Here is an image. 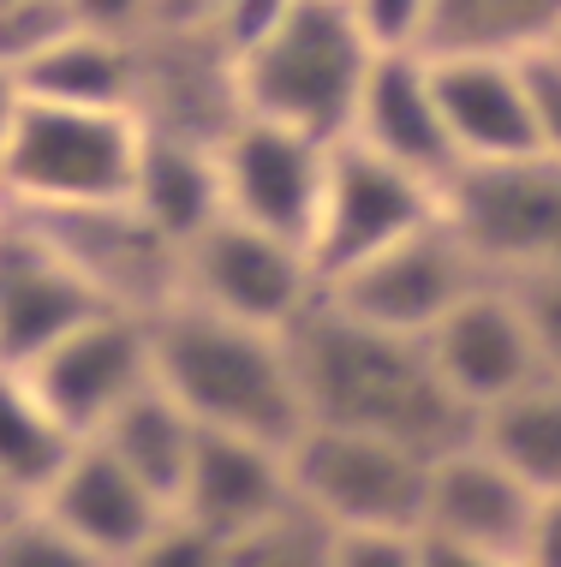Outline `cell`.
Segmentation results:
<instances>
[{
    "label": "cell",
    "mask_w": 561,
    "mask_h": 567,
    "mask_svg": "<svg viewBox=\"0 0 561 567\" xmlns=\"http://www.w3.org/2000/svg\"><path fill=\"white\" fill-rule=\"evenodd\" d=\"M287 347H293V371L311 424L394 436L430 460L478 436V419L448 394V382L436 377L430 347L418 334L371 329L359 317L335 311L329 299H316L305 323L287 329Z\"/></svg>",
    "instance_id": "1"
},
{
    "label": "cell",
    "mask_w": 561,
    "mask_h": 567,
    "mask_svg": "<svg viewBox=\"0 0 561 567\" xmlns=\"http://www.w3.org/2000/svg\"><path fill=\"white\" fill-rule=\"evenodd\" d=\"M149 371L197 431L293 449L311 424L287 334L227 323L204 305L174 299L162 317H149Z\"/></svg>",
    "instance_id": "2"
},
{
    "label": "cell",
    "mask_w": 561,
    "mask_h": 567,
    "mask_svg": "<svg viewBox=\"0 0 561 567\" xmlns=\"http://www.w3.org/2000/svg\"><path fill=\"white\" fill-rule=\"evenodd\" d=\"M371 60L376 49L346 12V0H299L276 37L239 54V102L251 120H276V126L341 144L353 132Z\"/></svg>",
    "instance_id": "3"
},
{
    "label": "cell",
    "mask_w": 561,
    "mask_h": 567,
    "mask_svg": "<svg viewBox=\"0 0 561 567\" xmlns=\"http://www.w3.org/2000/svg\"><path fill=\"white\" fill-rule=\"evenodd\" d=\"M144 126L120 109H66L19 96L0 137V197L12 209H90L126 204Z\"/></svg>",
    "instance_id": "4"
},
{
    "label": "cell",
    "mask_w": 561,
    "mask_h": 567,
    "mask_svg": "<svg viewBox=\"0 0 561 567\" xmlns=\"http://www.w3.org/2000/svg\"><path fill=\"white\" fill-rule=\"evenodd\" d=\"M293 502L329 532L365 526H424V489H430V454L394 436L341 431V424H305L287 449Z\"/></svg>",
    "instance_id": "5"
},
{
    "label": "cell",
    "mask_w": 561,
    "mask_h": 567,
    "mask_svg": "<svg viewBox=\"0 0 561 567\" xmlns=\"http://www.w3.org/2000/svg\"><path fill=\"white\" fill-rule=\"evenodd\" d=\"M443 216L490 281L561 269V162L513 156L460 167L443 192Z\"/></svg>",
    "instance_id": "6"
},
{
    "label": "cell",
    "mask_w": 561,
    "mask_h": 567,
    "mask_svg": "<svg viewBox=\"0 0 561 567\" xmlns=\"http://www.w3.org/2000/svg\"><path fill=\"white\" fill-rule=\"evenodd\" d=\"M179 299L204 305L227 323L287 334L323 299V275H316L305 245L221 216L209 234H197L179 251Z\"/></svg>",
    "instance_id": "7"
},
{
    "label": "cell",
    "mask_w": 561,
    "mask_h": 567,
    "mask_svg": "<svg viewBox=\"0 0 561 567\" xmlns=\"http://www.w3.org/2000/svg\"><path fill=\"white\" fill-rule=\"evenodd\" d=\"M484 281H490V275L478 269V257L466 251V239L448 227V216H436L430 227L406 234L401 245H388V251L365 257L359 269L335 275V281L323 287V299L335 305V311L359 317V323H371V329L418 334L424 341V334L443 323L466 293H478Z\"/></svg>",
    "instance_id": "8"
},
{
    "label": "cell",
    "mask_w": 561,
    "mask_h": 567,
    "mask_svg": "<svg viewBox=\"0 0 561 567\" xmlns=\"http://www.w3.org/2000/svg\"><path fill=\"white\" fill-rule=\"evenodd\" d=\"M436 216H443V192L436 186H424L418 174H406V167L383 162L376 150L341 137L335 156H329L323 209H316V227H311V264L329 287L335 275L401 245Z\"/></svg>",
    "instance_id": "9"
},
{
    "label": "cell",
    "mask_w": 561,
    "mask_h": 567,
    "mask_svg": "<svg viewBox=\"0 0 561 567\" xmlns=\"http://www.w3.org/2000/svg\"><path fill=\"white\" fill-rule=\"evenodd\" d=\"M12 216H24V209H12ZM24 221L96 287L108 311L162 317L179 299V251L132 204L30 209Z\"/></svg>",
    "instance_id": "10"
},
{
    "label": "cell",
    "mask_w": 561,
    "mask_h": 567,
    "mask_svg": "<svg viewBox=\"0 0 561 567\" xmlns=\"http://www.w3.org/2000/svg\"><path fill=\"white\" fill-rule=\"evenodd\" d=\"M329 156H335V144H323V137L246 114L221 144L227 216L311 251V227L329 186Z\"/></svg>",
    "instance_id": "11"
},
{
    "label": "cell",
    "mask_w": 561,
    "mask_h": 567,
    "mask_svg": "<svg viewBox=\"0 0 561 567\" xmlns=\"http://www.w3.org/2000/svg\"><path fill=\"white\" fill-rule=\"evenodd\" d=\"M24 377L49 401L54 419L79 442H90L132 394H144L156 382V371H149V317L96 311L66 341H54Z\"/></svg>",
    "instance_id": "12"
},
{
    "label": "cell",
    "mask_w": 561,
    "mask_h": 567,
    "mask_svg": "<svg viewBox=\"0 0 561 567\" xmlns=\"http://www.w3.org/2000/svg\"><path fill=\"white\" fill-rule=\"evenodd\" d=\"M424 347H430L436 377L448 382V394L472 419L513 401L538 377H550L543 371V352H538V334L526 323L508 281H484L478 293H466L443 323L424 334Z\"/></svg>",
    "instance_id": "13"
},
{
    "label": "cell",
    "mask_w": 561,
    "mask_h": 567,
    "mask_svg": "<svg viewBox=\"0 0 561 567\" xmlns=\"http://www.w3.org/2000/svg\"><path fill=\"white\" fill-rule=\"evenodd\" d=\"M132 114L156 137H186V144L221 150L227 132L246 120L239 60L216 37H162V30H144Z\"/></svg>",
    "instance_id": "14"
},
{
    "label": "cell",
    "mask_w": 561,
    "mask_h": 567,
    "mask_svg": "<svg viewBox=\"0 0 561 567\" xmlns=\"http://www.w3.org/2000/svg\"><path fill=\"white\" fill-rule=\"evenodd\" d=\"M96 311H108L96 287L24 216H12L0 234V364L30 371L54 341H66Z\"/></svg>",
    "instance_id": "15"
},
{
    "label": "cell",
    "mask_w": 561,
    "mask_h": 567,
    "mask_svg": "<svg viewBox=\"0 0 561 567\" xmlns=\"http://www.w3.org/2000/svg\"><path fill=\"white\" fill-rule=\"evenodd\" d=\"M538 514V489L508 472L484 442H460V449L430 460V489H424V538H443L460 549H484V556L520 561L526 532Z\"/></svg>",
    "instance_id": "16"
},
{
    "label": "cell",
    "mask_w": 561,
    "mask_h": 567,
    "mask_svg": "<svg viewBox=\"0 0 561 567\" xmlns=\"http://www.w3.org/2000/svg\"><path fill=\"white\" fill-rule=\"evenodd\" d=\"M346 137L376 150L383 162L406 167V174H418L436 192H448L454 174H460V150H454L448 120L436 109L430 54H376Z\"/></svg>",
    "instance_id": "17"
},
{
    "label": "cell",
    "mask_w": 561,
    "mask_h": 567,
    "mask_svg": "<svg viewBox=\"0 0 561 567\" xmlns=\"http://www.w3.org/2000/svg\"><path fill=\"white\" fill-rule=\"evenodd\" d=\"M436 109L448 120V137L460 150V167L538 156L532 96H526L520 54H430Z\"/></svg>",
    "instance_id": "18"
},
{
    "label": "cell",
    "mask_w": 561,
    "mask_h": 567,
    "mask_svg": "<svg viewBox=\"0 0 561 567\" xmlns=\"http://www.w3.org/2000/svg\"><path fill=\"white\" fill-rule=\"evenodd\" d=\"M293 472H287V449L257 436H227V431H197V454L186 472L174 514L191 526L216 532V538H246V532L269 526V519L293 514Z\"/></svg>",
    "instance_id": "19"
},
{
    "label": "cell",
    "mask_w": 561,
    "mask_h": 567,
    "mask_svg": "<svg viewBox=\"0 0 561 567\" xmlns=\"http://www.w3.org/2000/svg\"><path fill=\"white\" fill-rule=\"evenodd\" d=\"M42 508H49L79 544L96 549L108 567H120L162 519L174 514L168 502H156L108 449H96V442H79V449H72V460L60 466V478L42 489Z\"/></svg>",
    "instance_id": "20"
},
{
    "label": "cell",
    "mask_w": 561,
    "mask_h": 567,
    "mask_svg": "<svg viewBox=\"0 0 561 567\" xmlns=\"http://www.w3.org/2000/svg\"><path fill=\"white\" fill-rule=\"evenodd\" d=\"M126 204L156 227L174 251H186L197 234H209L227 216V192H221V150L186 144V137H156L144 132L138 150V174H132Z\"/></svg>",
    "instance_id": "21"
},
{
    "label": "cell",
    "mask_w": 561,
    "mask_h": 567,
    "mask_svg": "<svg viewBox=\"0 0 561 567\" xmlns=\"http://www.w3.org/2000/svg\"><path fill=\"white\" fill-rule=\"evenodd\" d=\"M90 442H96V449H108L120 466H126L132 478L149 489V496L174 508L179 489H186L191 454H197V424L186 419V406H179L162 382H149V389L132 394V401L120 406Z\"/></svg>",
    "instance_id": "22"
},
{
    "label": "cell",
    "mask_w": 561,
    "mask_h": 567,
    "mask_svg": "<svg viewBox=\"0 0 561 567\" xmlns=\"http://www.w3.org/2000/svg\"><path fill=\"white\" fill-rule=\"evenodd\" d=\"M132 90H138V37L126 42V37H96V30H72L19 72V96L66 102V109L132 114Z\"/></svg>",
    "instance_id": "23"
},
{
    "label": "cell",
    "mask_w": 561,
    "mask_h": 567,
    "mask_svg": "<svg viewBox=\"0 0 561 567\" xmlns=\"http://www.w3.org/2000/svg\"><path fill=\"white\" fill-rule=\"evenodd\" d=\"M79 436L49 412L24 371L0 364V489L12 502H42V489L60 478Z\"/></svg>",
    "instance_id": "24"
},
{
    "label": "cell",
    "mask_w": 561,
    "mask_h": 567,
    "mask_svg": "<svg viewBox=\"0 0 561 567\" xmlns=\"http://www.w3.org/2000/svg\"><path fill=\"white\" fill-rule=\"evenodd\" d=\"M478 442L508 472H520L538 496L561 489V377H538L513 401L490 406L478 419Z\"/></svg>",
    "instance_id": "25"
},
{
    "label": "cell",
    "mask_w": 561,
    "mask_h": 567,
    "mask_svg": "<svg viewBox=\"0 0 561 567\" xmlns=\"http://www.w3.org/2000/svg\"><path fill=\"white\" fill-rule=\"evenodd\" d=\"M561 30V0H436L424 54H532Z\"/></svg>",
    "instance_id": "26"
},
{
    "label": "cell",
    "mask_w": 561,
    "mask_h": 567,
    "mask_svg": "<svg viewBox=\"0 0 561 567\" xmlns=\"http://www.w3.org/2000/svg\"><path fill=\"white\" fill-rule=\"evenodd\" d=\"M0 567H108V561L72 538L42 502H19L0 519Z\"/></svg>",
    "instance_id": "27"
},
{
    "label": "cell",
    "mask_w": 561,
    "mask_h": 567,
    "mask_svg": "<svg viewBox=\"0 0 561 567\" xmlns=\"http://www.w3.org/2000/svg\"><path fill=\"white\" fill-rule=\"evenodd\" d=\"M329 544H335V532L305 508H293L233 538V567H329Z\"/></svg>",
    "instance_id": "28"
},
{
    "label": "cell",
    "mask_w": 561,
    "mask_h": 567,
    "mask_svg": "<svg viewBox=\"0 0 561 567\" xmlns=\"http://www.w3.org/2000/svg\"><path fill=\"white\" fill-rule=\"evenodd\" d=\"M72 30H79V19L66 0H0V72L19 84L30 60H42Z\"/></svg>",
    "instance_id": "29"
},
{
    "label": "cell",
    "mask_w": 561,
    "mask_h": 567,
    "mask_svg": "<svg viewBox=\"0 0 561 567\" xmlns=\"http://www.w3.org/2000/svg\"><path fill=\"white\" fill-rule=\"evenodd\" d=\"M120 567H233V544L191 526L186 514H168Z\"/></svg>",
    "instance_id": "30"
},
{
    "label": "cell",
    "mask_w": 561,
    "mask_h": 567,
    "mask_svg": "<svg viewBox=\"0 0 561 567\" xmlns=\"http://www.w3.org/2000/svg\"><path fill=\"white\" fill-rule=\"evenodd\" d=\"M376 54H424L436 0H346Z\"/></svg>",
    "instance_id": "31"
},
{
    "label": "cell",
    "mask_w": 561,
    "mask_h": 567,
    "mask_svg": "<svg viewBox=\"0 0 561 567\" xmlns=\"http://www.w3.org/2000/svg\"><path fill=\"white\" fill-rule=\"evenodd\" d=\"M329 567H424V532H413V526L335 532Z\"/></svg>",
    "instance_id": "32"
},
{
    "label": "cell",
    "mask_w": 561,
    "mask_h": 567,
    "mask_svg": "<svg viewBox=\"0 0 561 567\" xmlns=\"http://www.w3.org/2000/svg\"><path fill=\"white\" fill-rule=\"evenodd\" d=\"M526 66V96H532V132H538V156L561 162V60L550 49L520 54Z\"/></svg>",
    "instance_id": "33"
},
{
    "label": "cell",
    "mask_w": 561,
    "mask_h": 567,
    "mask_svg": "<svg viewBox=\"0 0 561 567\" xmlns=\"http://www.w3.org/2000/svg\"><path fill=\"white\" fill-rule=\"evenodd\" d=\"M508 287H513L526 323H532V334H538L543 371L561 377V269H550V275H520V281H508Z\"/></svg>",
    "instance_id": "34"
},
{
    "label": "cell",
    "mask_w": 561,
    "mask_h": 567,
    "mask_svg": "<svg viewBox=\"0 0 561 567\" xmlns=\"http://www.w3.org/2000/svg\"><path fill=\"white\" fill-rule=\"evenodd\" d=\"M293 7H299V0H227V7H221V19H216V30H209V37H216L221 49L239 60V54H251L263 37H276V30H281V19H287Z\"/></svg>",
    "instance_id": "35"
},
{
    "label": "cell",
    "mask_w": 561,
    "mask_h": 567,
    "mask_svg": "<svg viewBox=\"0 0 561 567\" xmlns=\"http://www.w3.org/2000/svg\"><path fill=\"white\" fill-rule=\"evenodd\" d=\"M79 30H96V37H144L149 30V0H66Z\"/></svg>",
    "instance_id": "36"
},
{
    "label": "cell",
    "mask_w": 561,
    "mask_h": 567,
    "mask_svg": "<svg viewBox=\"0 0 561 567\" xmlns=\"http://www.w3.org/2000/svg\"><path fill=\"white\" fill-rule=\"evenodd\" d=\"M227 0H149V30L162 37H209Z\"/></svg>",
    "instance_id": "37"
},
{
    "label": "cell",
    "mask_w": 561,
    "mask_h": 567,
    "mask_svg": "<svg viewBox=\"0 0 561 567\" xmlns=\"http://www.w3.org/2000/svg\"><path fill=\"white\" fill-rule=\"evenodd\" d=\"M520 567H561V489L538 496V514H532V532H526Z\"/></svg>",
    "instance_id": "38"
},
{
    "label": "cell",
    "mask_w": 561,
    "mask_h": 567,
    "mask_svg": "<svg viewBox=\"0 0 561 567\" xmlns=\"http://www.w3.org/2000/svg\"><path fill=\"white\" fill-rule=\"evenodd\" d=\"M424 567H520L508 556H484V549H460L443 538H424Z\"/></svg>",
    "instance_id": "39"
},
{
    "label": "cell",
    "mask_w": 561,
    "mask_h": 567,
    "mask_svg": "<svg viewBox=\"0 0 561 567\" xmlns=\"http://www.w3.org/2000/svg\"><path fill=\"white\" fill-rule=\"evenodd\" d=\"M12 109H19V84L0 72V137H7V126H12Z\"/></svg>",
    "instance_id": "40"
},
{
    "label": "cell",
    "mask_w": 561,
    "mask_h": 567,
    "mask_svg": "<svg viewBox=\"0 0 561 567\" xmlns=\"http://www.w3.org/2000/svg\"><path fill=\"white\" fill-rule=\"evenodd\" d=\"M12 508H19V502H12V496H7V489H0V519H7Z\"/></svg>",
    "instance_id": "41"
},
{
    "label": "cell",
    "mask_w": 561,
    "mask_h": 567,
    "mask_svg": "<svg viewBox=\"0 0 561 567\" xmlns=\"http://www.w3.org/2000/svg\"><path fill=\"white\" fill-rule=\"evenodd\" d=\"M7 221H12V204H7V197H0V234H7Z\"/></svg>",
    "instance_id": "42"
},
{
    "label": "cell",
    "mask_w": 561,
    "mask_h": 567,
    "mask_svg": "<svg viewBox=\"0 0 561 567\" xmlns=\"http://www.w3.org/2000/svg\"><path fill=\"white\" fill-rule=\"evenodd\" d=\"M543 49H550V54L561 60V30H555V37H550V42H543Z\"/></svg>",
    "instance_id": "43"
}]
</instances>
